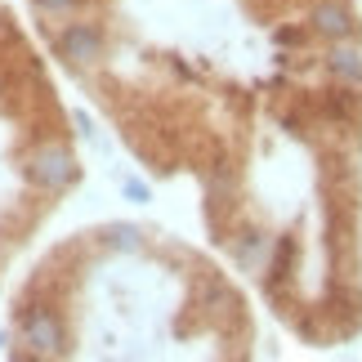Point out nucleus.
<instances>
[{
    "mask_svg": "<svg viewBox=\"0 0 362 362\" xmlns=\"http://www.w3.org/2000/svg\"><path fill=\"white\" fill-rule=\"evenodd\" d=\"M27 175H32V184H36V188H45V192H63L67 184H76L81 165H76V157H72V152H67L63 144H45L40 152H32V161H27Z\"/></svg>",
    "mask_w": 362,
    "mask_h": 362,
    "instance_id": "obj_2",
    "label": "nucleus"
},
{
    "mask_svg": "<svg viewBox=\"0 0 362 362\" xmlns=\"http://www.w3.org/2000/svg\"><path fill=\"white\" fill-rule=\"evenodd\" d=\"M0 36H5V18H0Z\"/></svg>",
    "mask_w": 362,
    "mask_h": 362,
    "instance_id": "obj_10",
    "label": "nucleus"
},
{
    "mask_svg": "<svg viewBox=\"0 0 362 362\" xmlns=\"http://www.w3.org/2000/svg\"><path fill=\"white\" fill-rule=\"evenodd\" d=\"M36 9H40V13H49V18H63V13H72V9H76V0H36Z\"/></svg>",
    "mask_w": 362,
    "mask_h": 362,
    "instance_id": "obj_8",
    "label": "nucleus"
},
{
    "mask_svg": "<svg viewBox=\"0 0 362 362\" xmlns=\"http://www.w3.org/2000/svg\"><path fill=\"white\" fill-rule=\"evenodd\" d=\"M0 344H5V336H0Z\"/></svg>",
    "mask_w": 362,
    "mask_h": 362,
    "instance_id": "obj_11",
    "label": "nucleus"
},
{
    "mask_svg": "<svg viewBox=\"0 0 362 362\" xmlns=\"http://www.w3.org/2000/svg\"><path fill=\"white\" fill-rule=\"evenodd\" d=\"M327 72L349 90H362V49L349 40H336V49L327 54Z\"/></svg>",
    "mask_w": 362,
    "mask_h": 362,
    "instance_id": "obj_5",
    "label": "nucleus"
},
{
    "mask_svg": "<svg viewBox=\"0 0 362 362\" xmlns=\"http://www.w3.org/2000/svg\"><path fill=\"white\" fill-rule=\"evenodd\" d=\"M228 250H233V259L242 264V269H259V259H264V250H269V238H264L259 228H242L238 238L228 242Z\"/></svg>",
    "mask_w": 362,
    "mask_h": 362,
    "instance_id": "obj_6",
    "label": "nucleus"
},
{
    "mask_svg": "<svg viewBox=\"0 0 362 362\" xmlns=\"http://www.w3.org/2000/svg\"><path fill=\"white\" fill-rule=\"evenodd\" d=\"M125 197H130V202H148V184H139V179H125Z\"/></svg>",
    "mask_w": 362,
    "mask_h": 362,
    "instance_id": "obj_9",
    "label": "nucleus"
},
{
    "mask_svg": "<svg viewBox=\"0 0 362 362\" xmlns=\"http://www.w3.org/2000/svg\"><path fill=\"white\" fill-rule=\"evenodd\" d=\"M59 54L72 67H94L103 59V36H99V27H90V23H67L63 32H59Z\"/></svg>",
    "mask_w": 362,
    "mask_h": 362,
    "instance_id": "obj_3",
    "label": "nucleus"
},
{
    "mask_svg": "<svg viewBox=\"0 0 362 362\" xmlns=\"http://www.w3.org/2000/svg\"><path fill=\"white\" fill-rule=\"evenodd\" d=\"M309 27H313V36H322V40L336 45V40L354 36V13H349V5H340V0H313Z\"/></svg>",
    "mask_w": 362,
    "mask_h": 362,
    "instance_id": "obj_4",
    "label": "nucleus"
},
{
    "mask_svg": "<svg viewBox=\"0 0 362 362\" xmlns=\"http://www.w3.org/2000/svg\"><path fill=\"white\" fill-rule=\"evenodd\" d=\"M103 242L112 250H139V246H144V233H139L134 224H112L103 233Z\"/></svg>",
    "mask_w": 362,
    "mask_h": 362,
    "instance_id": "obj_7",
    "label": "nucleus"
},
{
    "mask_svg": "<svg viewBox=\"0 0 362 362\" xmlns=\"http://www.w3.org/2000/svg\"><path fill=\"white\" fill-rule=\"evenodd\" d=\"M18 331H23V344H27V354H32V358H59L67 349V331L59 322V313L45 309V304L23 309Z\"/></svg>",
    "mask_w": 362,
    "mask_h": 362,
    "instance_id": "obj_1",
    "label": "nucleus"
}]
</instances>
